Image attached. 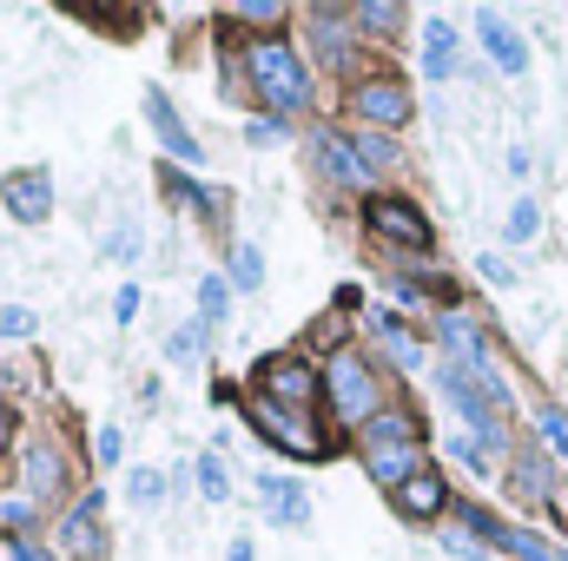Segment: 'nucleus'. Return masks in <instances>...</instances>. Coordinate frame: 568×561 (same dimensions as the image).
<instances>
[{"mask_svg":"<svg viewBox=\"0 0 568 561\" xmlns=\"http://www.w3.org/2000/svg\"><path fill=\"white\" fill-rule=\"evenodd\" d=\"M245 67H252L258 93H265L278 113H297V106L311 100V86H304V67H297V53H291L284 40H258V47L245 53Z\"/></svg>","mask_w":568,"mask_h":561,"instance_id":"obj_3","label":"nucleus"},{"mask_svg":"<svg viewBox=\"0 0 568 561\" xmlns=\"http://www.w3.org/2000/svg\"><path fill=\"white\" fill-rule=\"evenodd\" d=\"M278 13H284L278 0H245V7H239V20H265V27H272Z\"/></svg>","mask_w":568,"mask_h":561,"instance_id":"obj_27","label":"nucleus"},{"mask_svg":"<svg viewBox=\"0 0 568 561\" xmlns=\"http://www.w3.org/2000/svg\"><path fill=\"white\" fill-rule=\"evenodd\" d=\"M317 159H324V172H331L337 185H351V192H371V165H364L351 145L337 140V133H317Z\"/></svg>","mask_w":568,"mask_h":561,"instance_id":"obj_10","label":"nucleus"},{"mask_svg":"<svg viewBox=\"0 0 568 561\" xmlns=\"http://www.w3.org/2000/svg\"><path fill=\"white\" fill-rule=\"evenodd\" d=\"M199 489H205V502H225V469H219V456H199Z\"/></svg>","mask_w":568,"mask_h":561,"instance_id":"obj_19","label":"nucleus"},{"mask_svg":"<svg viewBox=\"0 0 568 561\" xmlns=\"http://www.w3.org/2000/svg\"><path fill=\"white\" fill-rule=\"evenodd\" d=\"M100 462H120V429H100Z\"/></svg>","mask_w":568,"mask_h":561,"instance_id":"obj_29","label":"nucleus"},{"mask_svg":"<svg viewBox=\"0 0 568 561\" xmlns=\"http://www.w3.org/2000/svg\"><path fill=\"white\" fill-rule=\"evenodd\" d=\"M100 509H106V496H87L80 509H73V522H67V549L87 561H100V549H106V536H100Z\"/></svg>","mask_w":568,"mask_h":561,"instance_id":"obj_12","label":"nucleus"},{"mask_svg":"<svg viewBox=\"0 0 568 561\" xmlns=\"http://www.w3.org/2000/svg\"><path fill=\"white\" fill-rule=\"evenodd\" d=\"M483 47H489V60H496L503 73H529V47H523L496 13H483Z\"/></svg>","mask_w":568,"mask_h":561,"instance_id":"obj_14","label":"nucleus"},{"mask_svg":"<svg viewBox=\"0 0 568 561\" xmlns=\"http://www.w3.org/2000/svg\"><path fill=\"white\" fill-rule=\"evenodd\" d=\"M159 489H165L159 469H140V476H133V502H159Z\"/></svg>","mask_w":568,"mask_h":561,"instance_id":"obj_23","label":"nucleus"},{"mask_svg":"<svg viewBox=\"0 0 568 561\" xmlns=\"http://www.w3.org/2000/svg\"><path fill=\"white\" fill-rule=\"evenodd\" d=\"M364 462H371V482L404 489V482L417 476V417L390 410V417L364 422Z\"/></svg>","mask_w":568,"mask_h":561,"instance_id":"obj_1","label":"nucleus"},{"mask_svg":"<svg viewBox=\"0 0 568 561\" xmlns=\"http://www.w3.org/2000/svg\"><path fill=\"white\" fill-rule=\"evenodd\" d=\"M7 429H13V410H7V404H0V449H7Z\"/></svg>","mask_w":568,"mask_h":561,"instance_id":"obj_30","label":"nucleus"},{"mask_svg":"<svg viewBox=\"0 0 568 561\" xmlns=\"http://www.w3.org/2000/svg\"><path fill=\"white\" fill-rule=\"evenodd\" d=\"M258 502H272V522H284V529H297V522L311 516L304 489H297V482H284V476H258Z\"/></svg>","mask_w":568,"mask_h":561,"instance_id":"obj_13","label":"nucleus"},{"mask_svg":"<svg viewBox=\"0 0 568 561\" xmlns=\"http://www.w3.org/2000/svg\"><path fill=\"white\" fill-rule=\"evenodd\" d=\"M324 390H331V410L344 422H371L377 404H384V390H377V377H371V364H364L357 350H337V357H331Z\"/></svg>","mask_w":568,"mask_h":561,"instance_id":"obj_4","label":"nucleus"},{"mask_svg":"<svg viewBox=\"0 0 568 561\" xmlns=\"http://www.w3.org/2000/svg\"><path fill=\"white\" fill-rule=\"evenodd\" d=\"M351 113L371 120V126H404V120H410V93H404L397 80H364V86L351 93Z\"/></svg>","mask_w":568,"mask_h":561,"instance_id":"obj_8","label":"nucleus"},{"mask_svg":"<svg viewBox=\"0 0 568 561\" xmlns=\"http://www.w3.org/2000/svg\"><path fill=\"white\" fill-rule=\"evenodd\" d=\"M145 120H152V133H159V145H165L172 159H199V140H192V133L179 126V113H172V100H165L159 86L145 93Z\"/></svg>","mask_w":568,"mask_h":561,"instance_id":"obj_9","label":"nucleus"},{"mask_svg":"<svg viewBox=\"0 0 568 561\" xmlns=\"http://www.w3.org/2000/svg\"><path fill=\"white\" fill-rule=\"evenodd\" d=\"M357 20H364V27H397V20H404V7H390V0H371V7H357Z\"/></svg>","mask_w":568,"mask_h":561,"instance_id":"obj_21","label":"nucleus"},{"mask_svg":"<svg viewBox=\"0 0 568 561\" xmlns=\"http://www.w3.org/2000/svg\"><path fill=\"white\" fill-rule=\"evenodd\" d=\"M245 422L272 442V449H284V456H324V429L311 422V410H284V404H272V397H258L252 390V404H245Z\"/></svg>","mask_w":568,"mask_h":561,"instance_id":"obj_2","label":"nucleus"},{"mask_svg":"<svg viewBox=\"0 0 568 561\" xmlns=\"http://www.w3.org/2000/svg\"><path fill=\"white\" fill-rule=\"evenodd\" d=\"M27 482H33V496H47V502L60 496V482H67V469H60V456H53L47 442H40V449H27Z\"/></svg>","mask_w":568,"mask_h":561,"instance_id":"obj_16","label":"nucleus"},{"mask_svg":"<svg viewBox=\"0 0 568 561\" xmlns=\"http://www.w3.org/2000/svg\"><path fill=\"white\" fill-rule=\"evenodd\" d=\"M429 53H424V73L429 80H443V73H449V47H456V27H449V20H429Z\"/></svg>","mask_w":568,"mask_h":561,"instance_id":"obj_17","label":"nucleus"},{"mask_svg":"<svg viewBox=\"0 0 568 561\" xmlns=\"http://www.w3.org/2000/svg\"><path fill=\"white\" fill-rule=\"evenodd\" d=\"M509 238H536V205H529V198L509 212Z\"/></svg>","mask_w":568,"mask_h":561,"instance_id":"obj_24","label":"nucleus"},{"mask_svg":"<svg viewBox=\"0 0 568 561\" xmlns=\"http://www.w3.org/2000/svg\"><path fill=\"white\" fill-rule=\"evenodd\" d=\"M449 456H463L469 469H489V456H476V442H469V436H456V442H449Z\"/></svg>","mask_w":568,"mask_h":561,"instance_id":"obj_28","label":"nucleus"},{"mask_svg":"<svg viewBox=\"0 0 568 561\" xmlns=\"http://www.w3.org/2000/svg\"><path fill=\"white\" fill-rule=\"evenodd\" d=\"M232 278L245 284V290L265 278V265H258V252H252V245H239V258H232Z\"/></svg>","mask_w":568,"mask_h":561,"instance_id":"obj_20","label":"nucleus"},{"mask_svg":"<svg viewBox=\"0 0 568 561\" xmlns=\"http://www.w3.org/2000/svg\"><path fill=\"white\" fill-rule=\"evenodd\" d=\"M172 357H179V364H192V357H199V324H185V330L172 337Z\"/></svg>","mask_w":568,"mask_h":561,"instance_id":"obj_26","label":"nucleus"},{"mask_svg":"<svg viewBox=\"0 0 568 561\" xmlns=\"http://www.w3.org/2000/svg\"><path fill=\"white\" fill-rule=\"evenodd\" d=\"M27 330H33V310H20V304L0 310V337H27Z\"/></svg>","mask_w":568,"mask_h":561,"instance_id":"obj_25","label":"nucleus"},{"mask_svg":"<svg viewBox=\"0 0 568 561\" xmlns=\"http://www.w3.org/2000/svg\"><path fill=\"white\" fill-rule=\"evenodd\" d=\"M232 561H252V542H232Z\"/></svg>","mask_w":568,"mask_h":561,"instance_id":"obj_31","label":"nucleus"},{"mask_svg":"<svg viewBox=\"0 0 568 561\" xmlns=\"http://www.w3.org/2000/svg\"><path fill=\"white\" fill-rule=\"evenodd\" d=\"M397 509H404L410 522L436 516V509H443V476H436V469H417V476H410V482L397 489Z\"/></svg>","mask_w":568,"mask_h":561,"instance_id":"obj_15","label":"nucleus"},{"mask_svg":"<svg viewBox=\"0 0 568 561\" xmlns=\"http://www.w3.org/2000/svg\"><path fill=\"white\" fill-rule=\"evenodd\" d=\"M469 522H476L496 549H509V555H523V561H568L562 549H549V542H542V536H529V529H496V522H489V516H476V509H469Z\"/></svg>","mask_w":568,"mask_h":561,"instance_id":"obj_11","label":"nucleus"},{"mask_svg":"<svg viewBox=\"0 0 568 561\" xmlns=\"http://www.w3.org/2000/svg\"><path fill=\"white\" fill-rule=\"evenodd\" d=\"M364 225L377 232V238H397V245H429V218L410 205V198H397V192H377L371 205H364Z\"/></svg>","mask_w":568,"mask_h":561,"instance_id":"obj_5","label":"nucleus"},{"mask_svg":"<svg viewBox=\"0 0 568 561\" xmlns=\"http://www.w3.org/2000/svg\"><path fill=\"white\" fill-rule=\"evenodd\" d=\"M0 198H7V212H13L20 225H47V212H53V178H47L40 165H20V172H7Z\"/></svg>","mask_w":568,"mask_h":561,"instance_id":"obj_7","label":"nucleus"},{"mask_svg":"<svg viewBox=\"0 0 568 561\" xmlns=\"http://www.w3.org/2000/svg\"><path fill=\"white\" fill-rule=\"evenodd\" d=\"M199 297H205V324H219V317L232 310V290H225V278H205V284H199Z\"/></svg>","mask_w":568,"mask_h":561,"instance_id":"obj_18","label":"nucleus"},{"mask_svg":"<svg viewBox=\"0 0 568 561\" xmlns=\"http://www.w3.org/2000/svg\"><path fill=\"white\" fill-rule=\"evenodd\" d=\"M536 422H542V436H549V442H556V449L568 456V417H562V410H542Z\"/></svg>","mask_w":568,"mask_h":561,"instance_id":"obj_22","label":"nucleus"},{"mask_svg":"<svg viewBox=\"0 0 568 561\" xmlns=\"http://www.w3.org/2000/svg\"><path fill=\"white\" fill-rule=\"evenodd\" d=\"M311 390H317V377H311L304 357H272V364H258V397H272L284 410H311Z\"/></svg>","mask_w":568,"mask_h":561,"instance_id":"obj_6","label":"nucleus"}]
</instances>
